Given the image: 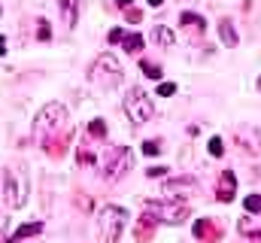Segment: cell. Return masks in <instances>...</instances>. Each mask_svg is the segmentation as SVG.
I'll use <instances>...</instances> for the list:
<instances>
[{"label":"cell","instance_id":"6da1fadb","mask_svg":"<svg viewBox=\"0 0 261 243\" xmlns=\"http://www.w3.org/2000/svg\"><path fill=\"white\" fill-rule=\"evenodd\" d=\"M28 195H31V182L24 167H15V171H6V180H3V201L9 210H18L28 204Z\"/></svg>","mask_w":261,"mask_h":243},{"label":"cell","instance_id":"7a4b0ae2","mask_svg":"<svg viewBox=\"0 0 261 243\" xmlns=\"http://www.w3.org/2000/svg\"><path fill=\"white\" fill-rule=\"evenodd\" d=\"M97 225H100V237H103V243H119L125 225H128V213H125L122 207H113V204H110V207L100 210Z\"/></svg>","mask_w":261,"mask_h":243},{"label":"cell","instance_id":"3957f363","mask_svg":"<svg viewBox=\"0 0 261 243\" xmlns=\"http://www.w3.org/2000/svg\"><path fill=\"white\" fill-rule=\"evenodd\" d=\"M125 113H128V119L134 125H146L155 116V104H152V98L143 88H130L125 94Z\"/></svg>","mask_w":261,"mask_h":243},{"label":"cell","instance_id":"277c9868","mask_svg":"<svg viewBox=\"0 0 261 243\" xmlns=\"http://www.w3.org/2000/svg\"><path fill=\"white\" fill-rule=\"evenodd\" d=\"M91 79H94L97 85H107V88L119 85V82H122V67H119V58H116L113 52H103L100 58L94 61V67H91Z\"/></svg>","mask_w":261,"mask_h":243},{"label":"cell","instance_id":"5b68a950","mask_svg":"<svg viewBox=\"0 0 261 243\" xmlns=\"http://www.w3.org/2000/svg\"><path fill=\"white\" fill-rule=\"evenodd\" d=\"M67 121V110L64 104H46L40 113H37V121H34V131L37 134H55L61 125Z\"/></svg>","mask_w":261,"mask_h":243},{"label":"cell","instance_id":"8992f818","mask_svg":"<svg viewBox=\"0 0 261 243\" xmlns=\"http://www.w3.org/2000/svg\"><path fill=\"white\" fill-rule=\"evenodd\" d=\"M146 210L149 213H155L161 222H167V225H179L186 216H189V207H182V204H146Z\"/></svg>","mask_w":261,"mask_h":243},{"label":"cell","instance_id":"52a82bcc","mask_svg":"<svg viewBox=\"0 0 261 243\" xmlns=\"http://www.w3.org/2000/svg\"><path fill=\"white\" fill-rule=\"evenodd\" d=\"M128 167H130V152L125 146H116V149L107 155V180H119Z\"/></svg>","mask_w":261,"mask_h":243},{"label":"cell","instance_id":"ba28073f","mask_svg":"<svg viewBox=\"0 0 261 243\" xmlns=\"http://www.w3.org/2000/svg\"><path fill=\"white\" fill-rule=\"evenodd\" d=\"M234 191H237V177L228 171V174H222V182H219L216 198H219L222 204H231V201H234Z\"/></svg>","mask_w":261,"mask_h":243},{"label":"cell","instance_id":"9c48e42d","mask_svg":"<svg viewBox=\"0 0 261 243\" xmlns=\"http://www.w3.org/2000/svg\"><path fill=\"white\" fill-rule=\"evenodd\" d=\"M58 3H61V12H64V25L73 28V25L79 21V6H82V0H58Z\"/></svg>","mask_w":261,"mask_h":243},{"label":"cell","instance_id":"30bf717a","mask_svg":"<svg viewBox=\"0 0 261 243\" xmlns=\"http://www.w3.org/2000/svg\"><path fill=\"white\" fill-rule=\"evenodd\" d=\"M40 231H43V225H40V222H28V225H21V228H18V231H15L9 240L18 243V240H24V237H34V234H40Z\"/></svg>","mask_w":261,"mask_h":243},{"label":"cell","instance_id":"8fae6325","mask_svg":"<svg viewBox=\"0 0 261 243\" xmlns=\"http://www.w3.org/2000/svg\"><path fill=\"white\" fill-rule=\"evenodd\" d=\"M155 37H158V43H161L164 49H170V46L176 43V37H173V31H170L167 25H158V28H155Z\"/></svg>","mask_w":261,"mask_h":243},{"label":"cell","instance_id":"7c38bea8","mask_svg":"<svg viewBox=\"0 0 261 243\" xmlns=\"http://www.w3.org/2000/svg\"><path fill=\"white\" fill-rule=\"evenodd\" d=\"M219 34H222V40H225L228 46H237V31H234V25H231V21H222Z\"/></svg>","mask_w":261,"mask_h":243},{"label":"cell","instance_id":"4fadbf2b","mask_svg":"<svg viewBox=\"0 0 261 243\" xmlns=\"http://www.w3.org/2000/svg\"><path fill=\"white\" fill-rule=\"evenodd\" d=\"M122 43H125L128 52H140V49H143V37H140V34H125Z\"/></svg>","mask_w":261,"mask_h":243},{"label":"cell","instance_id":"5bb4252c","mask_svg":"<svg viewBox=\"0 0 261 243\" xmlns=\"http://www.w3.org/2000/svg\"><path fill=\"white\" fill-rule=\"evenodd\" d=\"M140 67H143V73H146L149 79H161V67H158V64H152V61H140Z\"/></svg>","mask_w":261,"mask_h":243},{"label":"cell","instance_id":"9a60e30c","mask_svg":"<svg viewBox=\"0 0 261 243\" xmlns=\"http://www.w3.org/2000/svg\"><path fill=\"white\" fill-rule=\"evenodd\" d=\"M210 155H213V158L225 155V143H222V137H213V140H210Z\"/></svg>","mask_w":261,"mask_h":243},{"label":"cell","instance_id":"2e32d148","mask_svg":"<svg viewBox=\"0 0 261 243\" xmlns=\"http://www.w3.org/2000/svg\"><path fill=\"white\" fill-rule=\"evenodd\" d=\"M243 207H246L249 213H261V195H249V198L243 201Z\"/></svg>","mask_w":261,"mask_h":243},{"label":"cell","instance_id":"e0dca14e","mask_svg":"<svg viewBox=\"0 0 261 243\" xmlns=\"http://www.w3.org/2000/svg\"><path fill=\"white\" fill-rule=\"evenodd\" d=\"M182 21H186L189 28H206V21H203L200 15H192V12H186V15H182Z\"/></svg>","mask_w":261,"mask_h":243},{"label":"cell","instance_id":"ac0fdd59","mask_svg":"<svg viewBox=\"0 0 261 243\" xmlns=\"http://www.w3.org/2000/svg\"><path fill=\"white\" fill-rule=\"evenodd\" d=\"M88 131H91L94 137H103V134H107V125H103L100 119H91V125H88Z\"/></svg>","mask_w":261,"mask_h":243},{"label":"cell","instance_id":"d6986e66","mask_svg":"<svg viewBox=\"0 0 261 243\" xmlns=\"http://www.w3.org/2000/svg\"><path fill=\"white\" fill-rule=\"evenodd\" d=\"M158 152H161L158 140H146V143H143V155H158Z\"/></svg>","mask_w":261,"mask_h":243},{"label":"cell","instance_id":"ffe728a7","mask_svg":"<svg viewBox=\"0 0 261 243\" xmlns=\"http://www.w3.org/2000/svg\"><path fill=\"white\" fill-rule=\"evenodd\" d=\"M173 91H176V85H173V82H161V85H158V94H161V98H170Z\"/></svg>","mask_w":261,"mask_h":243},{"label":"cell","instance_id":"44dd1931","mask_svg":"<svg viewBox=\"0 0 261 243\" xmlns=\"http://www.w3.org/2000/svg\"><path fill=\"white\" fill-rule=\"evenodd\" d=\"M49 37H52V28H49V21L43 18V21H40V40H49Z\"/></svg>","mask_w":261,"mask_h":243},{"label":"cell","instance_id":"7402d4cb","mask_svg":"<svg viewBox=\"0 0 261 243\" xmlns=\"http://www.w3.org/2000/svg\"><path fill=\"white\" fill-rule=\"evenodd\" d=\"M119 40H125V31L122 28H113L110 31V43H119Z\"/></svg>","mask_w":261,"mask_h":243},{"label":"cell","instance_id":"603a6c76","mask_svg":"<svg viewBox=\"0 0 261 243\" xmlns=\"http://www.w3.org/2000/svg\"><path fill=\"white\" fill-rule=\"evenodd\" d=\"M164 171H167V167H152V171H146V177L155 180V177H164Z\"/></svg>","mask_w":261,"mask_h":243},{"label":"cell","instance_id":"cb8c5ba5","mask_svg":"<svg viewBox=\"0 0 261 243\" xmlns=\"http://www.w3.org/2000/svg\"><path fill=\"white\" fill-rule=\"evenodd\" d=\"M116 3H119V6H122V9H128L130 3H134V0H116Z\"/></svg>","mask_w":261,"mask_h":243},{"label":"cell","instance_id":"d4e9b609","mask_svg":"<svg viewBox=\"0 0 261 243\" xmlns=\"http://www.w3.org/2000/svg\"><path fill=\"white\" fill-rule=\"evenodd\" d=\"M3 52H6V40L0 37V55H3Z\"/></svg>","mask_w":261,"mask_h":243},{"label":"cell","instance_id":"484cf974","mask_svg":"<svg viewBox=\"0 0 261 243\" xmlns=\"http://www.w3.org/2000/svg\"><path fill=\"white\" fill-rule=\"evenodd\" d=\"M161 3H164V0H149V6H161Z\"/></svg>","mask_w":261,"mask_h":243},{"label":"cell","instance_id":"4316f807","mask_svg":"<svg viewBox=\"0 0 261 243\" xmlns=\"http://www.w3.org/2000/svg\"><path fill=\"white\" fill-rule=\"evenodd\" d=\"M258 91H261V76H258Z\"/></svg>","mask_w":261,"mask_h":243},{"label":"cell","instance_id":"83f0119b","mask_svg":"<svg viewBox=\"0 0 261 243\" xmlns=\"http://www.w3.org/2000/svg\"><path fill=\"white\" fill-rule=\"evenodd\" d=\"M258 143H261V131H258Z\"/></svg>","mask_w":261,"mask_h":243}]
</instances>
